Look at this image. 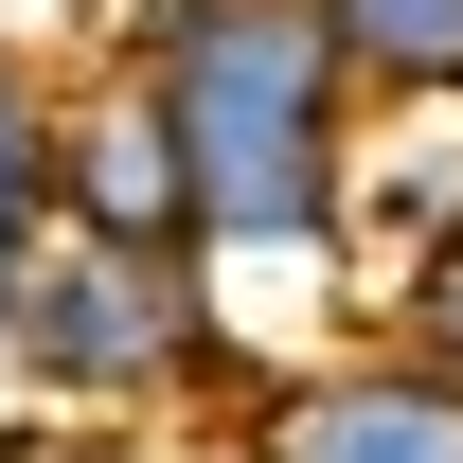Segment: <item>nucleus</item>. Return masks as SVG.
Returning <instances> with one entry per match:
<instances>
[{"label":"nucleus","instance_id":"7","mask_svg":"<svg viewBox=\"0 0 463 463\" xmlns=\"http://www.w3.org/2000/svg\"><path fill=\"white\" fill-rule=\"evenodd\" d=\"M356 108H463V0H321Z\"/></svg>","mask_w":463,"mask_h":463},{"label":"nucleus","instance_id":"1","mask_svg":"<svg viewBox=\"0 0 463 463\" xmlns=\"http://www.w3.org/2000/svg\"><path fill=\"white\" fill-rule=\"evenodd\" d=\"M108 71H143L178 125V178H196V268L232 303V356L250 374H303L339 356V321L374 303L356 268V71L321 36V0H125Z\"/></svg>","mask_w":463,"mask_h":463},{"label":"nucleus","instance_id":"9","mask_svg":"<svg viewBox=\"0 0 463 463\" xmlns=\"http://www.w3.org/2000/svg\"><path fill=\"white\" fill-rule=\"evenodd\" d=\"M0 18H18V36H36V18H54V36H108L125 0H0Z\"/></svg>","mask_w":463,"mask_h":463},{"label":"nucleus","instance_id":"5","mask_svg":"<svg viewBox=\"0 0 463 463\" xmlns=\"http://www.w3.org/2000/svg\"><path fill=\"white\" fill-rule=\"evenodd\" d=\"M463 250V108H374L356 125V268H374V303L428 286Z\"/></svg>","mask_w":463,"mask_h":463},{"label":"nucleus","instance_id":"8","mask_svg":"<svg viewBox=\"0 0 463 463\" xmlns=\"http://www.w3.org/2000/svg\"><path fill=\"white\" fill-rule=\"evenodd\" d=\"M374 339H392L410 374H446V392H463V250L428 268V286H392V303H374Z\"/></svg>","mask_w":463,"mask_h":463},{"label":"nucleus","instance_id":"3","mask_svg":"<svg viewBox=\"0 0 463 463\" xmlns=\"http://www.w3.org/2000/svg\"><path fill=\"white\" fill-rule=\"evenodd\" d=\"M214 463H463V392L410 374L392 339H339L303 374H250L214 428Z\"/></svg>","mask_w":463,"mask_h":463},{"label":"nucleus","instance_id":"2","mask_svg":"<svg viewBox=\"0 0 463 463\" xmlns=\"http://www.w3.org/2000/svg\"><path fill=\"white\" fill-rule=\"evenodd\" d=\"M0 374L36 410H71V428H178V410L232 428V392H250L214 268H196V250H108V232H54V250H36Z\"/></svg>","mask_w":463,"mask_h":463},{"label":"nucleus","instance_id":"6","mask_svg":"<svg viewBox=\"0 0 463 463\" xmlns=\"http://www.w3.org/2000/svg\"><path fill=\"white\" fill-rule=\"evenodd\" d=\"M54 108H71V71L0 18V339H18V286L54 250Z\"/></svg>","mask_w":463,"mask_h":463},{"label":"nucleus","instance_id":"4","mask_svg":"<svg viewBox=\"0 0 463 463\" xmlns=\"http://www.w3.org/2000/svg\"><path fill=\"white\" fill-rule=\"evenodd\" d=\"M54 232H108V250H196V178H178V125L143 71H71L54 108Z\"/></svg>","mask_w":463,"mask_h":463}]
</instances>
